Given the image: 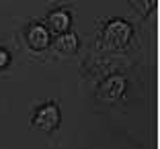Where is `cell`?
Instances as JSON below:
<instances>
[{
	"mask_svg": "<svg viewBox=\"0 0 160 149\" xmlns=\"http://www.w3.org/2000/svg\"><path fill=\"white\" fill-rule=\"evenodd\" d=\"M10 63V55L6 49H0V70H4L6 65Z\"/></svg>",
	"mask_w": 160,
	"mask_h": 149,
	"instance_id": "cell-8",
	"label": "cell"
},
{
	"mask_svg": "<svg viewBox=\"0 0 160 149\" xmlns=\"http://www.w3.org/2000/svg\"><path fill=\"white\" fill-rule=\"evenodd\" d=\"M132 37H133V29L125 19L109 21L103 29V41H105V47H107V49L121 51V49H125V47L129 45Z\"/></svg>",
	"mask_w": 160,
	"mask_h": 149,
	"instance_id": "cell-1",
	"label": "cell"
},
{
	"mask_svg": "<svg viewBox=\"0 0 160 149\" xmlns=\"http://www.w3.org/2000/svg\"><path fill=\"white\" fill-rule=\"evenodd\" d=\"M125 88H127L125 78H123V76H119V74H113V76H109L103 84H101L99 96L103 98L105 102H115V100H119V98L123 96Z\"/></svg>",
	"mask_w": 160,
	"mask_h": 149,
	"instance_id": "cell-3",
	"label": "cell"
},
{
	"mask_svg": "<svg viewBox=\"0 0 160 149\" xmlns=\"http://www.w3.org/2000/svg\"><path fill=\"white\" fill-rule=\"evenodd\" d=\"M60 121H62V112H60V106L56 102H47L43 106L37 108V112L33 114V121L31 125L35 129L43 131V133H53V131L60 127Z\"/></svg>",
	"mask_w": 160,
	"mask_h": 149,
	"instance_id": "cell-2",
	"label": "cell"
},
{
	"mask_svg": "<svg viewBox=\"0 0 160 149\" xmlns=\"http://www.w3.org/2000/svg\"><path fill=\"white\" fill-rule=\"evenodd\" d=\"M27 43L35 51L47 49L49 43H52V35H49V31L45 29V25H31V27L27 29Z\"/></svg>",
	"mask_w": 160,
	"mask_h": 149,
	"instance_id": "cell-4",
	"label": "cell"
},
{
	"mask_svg": "<svg viewBox=\"0 0 160 149\" xmlns=\"http://www.w3.org/2000/svg\"><path fill=\"white\" fill-rule=\"evenodd\" d=\"M70 23H72L70 12H68L66 8H56V10H52V12L47 14V27L45 29L62 35V33H68Z\"/></svg>",
	"mask_w": 160,
	"mask_h": 149,
	"instance_id": "cell-5",
	"label": "cell"
},
{
	"mask_svg": "<svg viewBox=\"0 0 160 149\" xmlns=\"http://www.w3.org/2000/svg\"><path fill=\"white\" fill-rule=\"evenodd\" d=\"M133 10H140L142 14H148L152 10V2L150 0H140V2H132Z\"/></svg>",
	"mask_w": 160,
	"mask_h": 149,
	"instance_id": "cell-7",
	"label": "cell"
},
{
	"mask_svg": "<svg viewBox=\"0 0 160 149\" xmlns=\"http://www.w3.org/2000/svg\"><path fill=\"white\" fill-rule=\"evenodd\" d=\"M80 47V41L78 37H76V33H62V35H58L56 39H53V49L60 53H66V55H72V53L78 51Z\"/></svg>",
	"mask_w": 160,
	"mask_h": 149,
	"instance_id": "cell-6",
	"label": "cell"
}]
</instances>
